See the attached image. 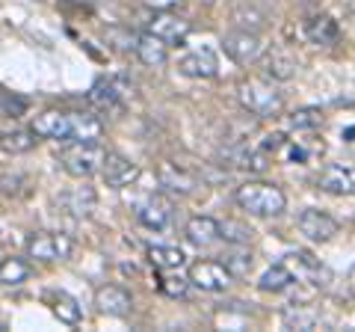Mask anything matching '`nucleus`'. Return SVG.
<instances>
[{"instance_id": "obj_11", "label": "nucleus", "mask_w": 355, "mask_h": 332, "mask_svg": "<svg viewBox=\"0 0 355 332\" xmlns=\"http://www.w3.org/2000/svg\"><path fill=\"white\" fill-rule=\"evenodd\" d=\"M130 92V83L125 81V77H98V81L92 83V90H89L86 101L92 104L95 110H113L119 107V101Z\"/></svg>"}, {"instance_id": "obj_13", "label": "nucleus", "mask_w": 355, "mask_h": 332, "mask_svg": "<svg viewBox=\"0 0 355 332\" xmlns=\"http://www.w3.org/2000/svg\"><path fill=\"white\" fill-rule=\"evenodd\" d=\"M219 158L228 166H237V169H249V172H263L266 163H270V154L261 146H249V142H234V146H225L219 151Z\"/></svg>"}, {"instance_id": "obj_16", "label": "nucleus", "mask_w": 355, "mask_h": 332, "mask_svg": "<svg viewBox=\"0 0 355 332\" xmlns=\"http://www.w3.org/2000/svg\"><path fill=\"white\" fill-rule=\"evenodd\" d=\"M95 306L101 315L110 317H128L130 308H133V297L119 285H101L95 291Z\"/></svg>"}, {"instance_id": "obj_6", "label": "nucleus", "mask_w": 355, "mask_h": 332, "mask_svg": "<svg viewBox=\"0 0 355 332\" xmlns=\"http://www.w3.org/2000/svg\"><path fill=\"white\" fill-rule=\"evenodd\" d=\"M222 51L237 65H252L263 57V39L254 30H231L222 36Z\"/></svg>"}, {"instance_id": "obj_32", "label": "nucleus", "mask_w": 355, "mask_h": 332, "mask_svg": "<svg viewBox=\"0 0 355 332\" xmlns=\"http://www.w3.org/2000/svg\"><path fill=\"white\" fill-rule=\"evenodd\" d=\"M284 324L287 326H296V329H311L317 324V315L311 312V308H302V306H291V308H284Z\"/></svg>"}, {"instance_id": "obj_28", "label": "nucleus", "mask_w": 355, "mask_h": 332, "mask_svg": "<svg viewBox=\"0 0 355 332\" xmlns=\"http://www.w3.org/2000/svg\"><path fill=\"white\" fill-rule=\"evenodd\" d=\"M266 77H272V81H291V77L296 74V60L291 57V53L284 51H272L270 57H266Z\"/></svg>"}, {"instance_id": "obj_14", "label": "nucleus", "mask_w": 355, "mask_h": 332, "mask_svg": "<svg viewBox=\"0 0 355 332\" xmlns=\"http://www.w3.org/2000/svg\"><path fill=\"white\" fill-rule=\"evenodd\" d=\"M296 226H299V231H302L308 240H317V243H326V240H331L340 231L338 219L331 214H326V211H317V208H308V211L299 214Z\"/></svg>"}, {"instance_id": "obj_30", "label": "nucleus", "mask_w": 355, "mask_h": 332, "mask_svg": "<svg viewBox=\"0 0 355 332\" xmlns=\"http://www.w3.org/2000/svg\"><path fill=\"white\" fill-rule=\"evenodd\" d=\"M157 288H160L166 297H187V291H190V279L181 276L178 270H160Z\"/></svg>"}, {"instance_id": "obj_21", "label": "nucleus", "mask_w": 355, "mask_h": 332, "mask_svg": "<svg viewBox=\"0 0 355 332\" xmlns=\"http://www.w3.org/2000/svg\"><path fill=\"white\" fill-rule=\"evenodd\" d=\"M184 235L198 249L214 247V243L219 240V219H214V217H193L190 223H187Z\"/></svg>"}, {"instance_id": "obj_2", "label": "nucleus", "mask_w": 355, "mask_h": 332, "mask_svg": "<svg viewBox=\"0 0 355 332\" xmlns=\"http://www.w3.org/2000/svg\"><path fill=\"white\" fill-rule=\"evenodd\" d=\"M234 202L243 208V211H249L252 217H279L287 208V196L279 184L246 181V184L237 187Z\"/></svg>"}, {"instance_id": "obj_18", "label": "nucleus", "mask_w": 355, "mask_h": 332, "mask_svg": "<svg viewBox=\"0 0 355 332\" xmlns=\"http://www.w3.org/2000/svg\"><path fill=\"white\" fill-rule=\"evenodd\" d=\"M95 202H98V196H95L92 187H74V190H65L57 199V208H60L65 217L86 219L89 214L95 211Z\"/></svg>"}, {"instance_id": "obj_26", "label": "nucleus", "mask_w": 355, "mask_h": 332, "mask_svg": "<svg viewBox=\"0 0 355 332\" xmlns=\"http://www.w3.org/2000/svg\"><path fill=\"white\" fill-rule=\"evenodd\" d=\"M36 146V134L33 128H12V131H0V151L6 154H24Z\"/></svg>"}, {"instance_id": "obj_34", "label": "nucleus", "mask_w": 355, "mask_h": 332, "mask_svg": "<svg viewBox=\"0 0 355 332\" xmlns=\"http://www.w3.org/2000/svg\"><path fill=\"white\" fill-rule=\"evenodd\" d=\"M284 142H287L284 134H266L263 142H261V149H263L266 154H279V151L284 149Z\"/></svg>"}, {"instance_id": "obj_12", "label": "nucleus", "mask_w": 355, "mask_h": 332, "mask_svg": "<svg viewBox=\"0 0 355 332\" xmlns=\"http://www.w3.org/2000/svg\"><path fill=\"white\" fill-rule=\"evenodd\" d=\"M172 217H175V208H172L169 199L160 196V193L142 199V202L137 205V219H139V223L146 226V229H151V231L169 229V226H172Z\"/></svg>"}, {"instance_id": "obj_9", "label": "nucleus", "mask_w": 355, "mask_h": 332, "mask_svg": "<svg viewBox=\"0 0 355 332\" xmlns=\"http://www.w3.org/2000/svg\"><path fill=\"white\" fill-rule=\"evenodd\" d=\"M101 179H104L107 187H113V190H125V187H130L139 179V166L130 158H125V154L107 151L104 163H101Z\"/></svg>"}, {"instance_id": "obj_24", "label": "nucleus", "mask_w": 355, "mask_h": 332, "mask_svg": "<svg viewBox=\"0 0 355 332\" xmlns=\"http://www.w3.org/2000/svg\"><path fill=\"white\" fill-rule=\"evenodd\" d=\"M296 282V276H293V270L287 267L284 261H279V264H272V267H266L263 273H261V279H258V288L263 294H282V291H287Z\"/></svg>"}, {"instance_id": "obj_36", "label": "nucleus", "mask_w": 355, "mask_h": 332, "mask_svg": "<svg viewBox=\"0 0 355 332\" xmlns=\"http://www.w3.org/2000/svg\"><path fill=\"white\" fill-rule=\"evenodd\" d=\"M6 98H9V92L0 86V113H3V107H6Z\"/></svg>"}, {"instance_id": "obj_22", "label": "nucleus", "mask_w": 355, "mask_h": 332, "mask_svg": "<svg viewBox=\"0 0 355 332\" xmlns=\"http://www.w3.org/2000/svg\"><path fill=\"white\" fill-rule=\"evenodd\" d=\"M284 264L293 270L296 279H311L314 285H323V282H320V276H326V270H323V264H320L314 256H311V252L296 249V252H291V256H287Z\"/></svg>"}, {"instance_id": "obj_7", "label": "nucleus", "mask_w": 355, "mask_h": 332, "mask_svg": "<svg viewBox=\"0 0 355 332\" xmlns=\"http://www.w3.org/2000/svg\"><path fill=\"white\" fill-rule=\"evenodd\" d=\"M187 279H190V285L198 288V291L222 294V291H228L231 288L234 276H231V270L222 261H196V264H190Z\"/></svg>"}, {"instance_id": "obj_17", "label": "nucleus", "mask_w": 355, "mask_h": 332, "mask_svg": "<svg viewBox=\"0 0 355 332\" xmlns=\"http://www.w3.org/2000/svg\"><path fill=\"white\" fill-rule=\"evenodd\" d=\"M157 181H160V187L166 193H178V196H190L196 187H198V181H196V175L187 169V166H181V163H172V160H166L163 166H160V172H157Z\"/></svg>"}, {"instance_id": "obj_29", "label": "nucleus", "mask_w": 355, "mask_h": 332, "mask_svg": "<svg viewBox=\"0 0 355 332\" xmlns=\"http://www.w3.org/2000/svg\"><path fill=\"white\" fill-rule=\"evenodd\" d=\"M323 122H326V116L320 107H299L287 116L291 131H317V128H323Z\"/></svg>"}, {"instance_id": "obj_35", "label": "nucleus", "mask_w": 355, "mask_h": 332, "mask_svg": "<svg viewBox=\"0 0 355 332\" xmlns=\"http://www.w3.org/2000/svg\"><path fill=\"white\" fill-rule=\"evenodd\" d=\"M146 6H151V9H172V6H178L181 0H142Z\"/></svg>"}, {"instance_id": "obj_23", "label": "nucleus", "mask_w": 355, "mask_h": 332, "mask_svg": "<svg viewBox=\"0 0 355 332\" xmlns=\"http://www.w3.org/2000/svg\"><path fill=\"white\" fill-rule=\"evenodd\" d=\"M44 300L51 303V312L57 315L62 324H69V326H77L80 324V317H83V308H80V303L74 300L71 294H65V291H51Z\"/></svg>"}, {"instance_id": "obj_20", "label": "nucleus", "mask_w": 355, "mask_h": 332, "mask_svg": "<svg viewBox=\"0 0 355 332\" xmlns=\"http://www.w3.org/2000/svg\"><path fill=\"white\" fill-rule=\"evenodd\" d=\"M133 53L139 57L142 65H151V69H157V65H166L169 63V45H163L157 36H151V33H137V42H133Z\"/></svg>"}, {"instance_id": "obj_27", "label": "nucleus", "mask_w": 355, "mask_h": 332, "mask_svg": "<svg viewBox=\"0 0 355 332\" xmlns=\"http://www.w3.org/2000/svg\"><path fill=\"white\" fill-rule=\"evenodd\" d=\"M30 279V264L18 256H9V258H0V285L12 288Z\"/></svg>"}, {"instance_id": "obj_4", "label": "nucleus", "mask_w": 355, "mask_h": 332, "mask_svg": "<svg viewBox=\"0 0 355 332\" xmlns=\"http://www.w3.org/2000/svg\"><path fill=\"white\" fill-rule=\"evenodd\" d=\"M104 154L107 151L98 142H65L60 151V166L71 179H92L95 172H101Z\"/></svg>"}, {"instance_id": "obj_33", "label": "nucleus", "mask_w": 355, "mask_h": 332, "mask_svg": "<svg viewBox=\"0 0 355 332\" xmlns=\"http://www.w3.org/2000/svg\"><path fill=\"white\" fill-rule=\"evenodd\" d=\"M222 264L231 270V276H246L252 270V256H243V252H234V256H222Z\"/></svg>"}, {"instance_id": "obj_8", "label": "nucleus", "mask_w": 355, "mask_h": 332, "mask_svg": "<svg viewBox=\"0 0 355 332\" xmlns=\"http://www.w3.org/2000/svg\"><path fill=\"white\" fill-rule=\"evenodd\" d=\"M146 30L151 33V36H157L163 45L175 48V45H184V42H187V36L193 33V24L187 18L172 15L169 9H154V15H151Z\"/></svg>"}, {"instance_id": "obj_3", "label": "nucleus", "mask_w": 355, "mask_h": 332, "mask_svg": "<svg viewBox=\"0 0 355 332\" xmlns=\"http://www.w3.org/2000/svg\"><path fill=\"white\" fill-rule=\"evenodd\" d=\"M237 98L246 113L258 116V119H272L282 113L284 107V98L282 92L275 90L270 81H261V77H252V81H243L237 86Z\"/></svg>"}, {"instance_id": "obj_1", "label": "nucleus", "mask_w": 355, "mask_h": 332, "mask_svg": "<svg viewBox=\"0 0 355 332\" xmlns=\"http://www.w3.org/2000/svg\"><path fill=\"white\" fill-rule=\"evenodd\" d=\"M33 134L57 142H98L104 134V122L92 113L44 110V113L33 119Z\"/></svg>"}, {"instance_id": "obj_10", "label": "nucleus", "mask_w": 355, "mask_h": 332, "mask_svg": "<svg viewBox=\"0 0 355 332\" xmlns=\"http://www.w3.org/2000/svg\"><path fill=\"white\" fill-rule=\"evenodd\" d=\"M317 187L331 196H355V160L329 163L317 179Z\"/></svg>"}, {"instance_id": "obj_5", "label": "nucleus", "mask_w": 355, "mask_h": 332, "mask_svg": "<svg viewBox=\"0 0 355 332\" xmlns=\"http://www.w3.org/2000/svg\"><path fill=\"white\" fill-rule=\"evenodd\" d=\"M74 252V238L65 231H33L27 238V256L36 261H65Z\"/></svg>"}, {"instance_id": "obj_25", "label": "nucleus", "mask_w": 355, "mask_h": 332, "mask_svg": "<svg viewBox=\"0 0 355 332\" xmlns=\"http://www.w3.org/2000/svg\"><path fill=\"white\" fill-rule=\"evenodd\" d=\"M148 261L157 270H181L187 264V256L181 247H169V243H154L148 247Z\"/></svg>"}, {"instance_id": "obj_31", "label": "nucleus", "mask_w": 355, "mask_h": 332, "mask_svg": "<svg viewBox=\"0 0 355 332\" xmlns=\"http://www.w3.org/2000/svg\"><path fill=\"white\" fill-rule=\"evenodd\" d=\"M254 231L249 226L237 223V219H225V223H219V240H228L234 243V247H243V243H252Z\"/></svg>"}, {"instance_id": "obj_19", "label": "nucleus", "mask_w": 355, "mask_h": 332, "mask_svg": "<svg viewBox=\"0 0 355 332\" xmlns=\"http://www.w3.org/2000/svg\"><path fill=\"white\" fill-rule=\"evenodd\" d=\"M302 33H305V39L311 42V45L329 48V45H338L340 42V27H338V21L331 15H311L305 21Z\"/></svg>"}, {"instance_id": "obj_15", "label": "nucleus", "mask_w": 355, "mask_h": 332, "mask_svg": "<svg viewBox=\"0 0 355 332\" xmlns=\"http://www.w3.org/2000/svg\"><path fill=\"white\" fill-rule=\"evenodd\" d=\"M178 72L187 74V77H196V81H210V77L219 74V63H216V53L210 48H198L190 51L178 60Z\"/></svg>"}]
</instances>
